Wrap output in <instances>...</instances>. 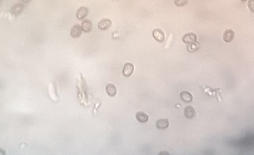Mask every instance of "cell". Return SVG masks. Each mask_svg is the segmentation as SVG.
I'll use <instances>...</instances> for the list:
<instances>
[{"label": "cell", "mask_w": 254, "mask_h": 155, "mask_svg": "<svg viewBox=\"0 0 254 155\" xmlns=\"http://www.w3.org/2000/svg\"><path fill=\"white\" fill-rule=\"evenodd\" d=\"M25 9L24 4L21 2L17 3L12 6L10 10L11 14L15 17H17L21 15L24 12Z\"/></svg>", "instance_id": "obj_1"}, {"label": "cell", "mask_w": 254, "mask_h": 155, "mask_svg": "<svg viewBox=\"0 0 254 155\" xmlns=\"http://www.w3.org/2000/svg\"><path fill=\"white\" fill-rule=\"evenodd\" d=\"M83 31L82 28L79 24H76L74 25L71 30V36L72 38L77 39L81 36Z\"/></svg>", "instance_id": "obj_2"}, {"label": "cell", "mask_w": 254, "mask_h": 155, "mask_svg": "<svg viewBox=\"0 0 254 155\" xmlns=\"http://www.w3.org/2000/svg\"><path fill=\"white\" fill-rule=\"evenodd\" d=\"M112 25L111 20L107 18H104L101 19L98 23V28L102 31H105L108 30Z\"/></svg>", "instance_id": "obj_3"}, {"label": "cell", "mask_w": 254, "mask_h": 155, "mask_svg": "<svg viewBox=\"0 0 254 155\" xmlns=\"http://www.w3.org/2000/svg\"><path fill=\"white\" fill-rule=\"evenodd\" d=\"M197 36L194 33H188L183 36L182 40L185 43L190 44L196 41Z\"/></svg>", "instance_id": "obj_4"}, {"label": "cell", "mask_w": 254, "mask_h": 155, "mask_svg": "<svg viewBox=\"0 0 254 155\" xmlns=\"http://www.w3.org/2000/svg\"><path fill=\"white\" fill-rule=\"evenodd\" d=\"M153 37L158 42H163L165 39V34L164 32L161 29L159 28L155 29L152 32Z\"/></svg>", "instance_id": "obj_5"}, {"label": "cell", "mask_w": 254, "mask_h": 155, "mask_svg": "<svg viewBox=\"0 0 254 155\" xmlns=\"http://www.w3.org/2000/svg\"><path fill=\"white\" fill-rule=\"evenodd\" d=\"M89 10L87 7H82L77 10L76 17L78 19L82 20L84 19L88 15Z\"/></svg>", "instance_id": "obj_6"}, {"label": "cell", "mask_w": 254, "mask_h": 155, "mask_svg": "<svg viewBox=\"0 0 254 155\" xmlns=\"http://www.w3.org/2000/svg\"><path fill=\"white\" fill-rule=\"evenodd\" d=\"M134 70V66L132 63L128 62L126 63L123 70V74L126 77H129L131 76Z\"/></svg>", "instance_id": "obj_7"}, {"label": "cell", "mask_w": 254, "mask_h": 155, "mask_svg": "<svg viewBox=\"0 0 254 155\" xmlns=\"http://www.w3.org/2000/svg\"><path fill=\"white\" fill-rule=\"evenodd\" d=\"M235 32L231 29H227L225 31L223 36L224 40L226 42H230L233 40Z\"/></svg>", "instance_id": "obj_8"}, {"label": "cell", "mask_w": 254, "mask_h": 155, "mask_svg": "<svg viewBox=\"0 0 254 155\" xmlns=\"http://www.w3.org/2000/svg\"><path fill=\"white\" fill-rule=\"evenodd\" d=\"M81 27L85 33H90L93 29V24L91 21L87 19L83 21Z\"/></svg>", "instance_id": "obj_9"}, {"label": "cell", "mask_w": 254, "mask_h": 155, "mask_svg": "<svg viewBox=\"0 0 254 155\" xmlns=\"http://www.w3.org/2000/svg\"><path fill=\"white\" fill-rule=\"evenodd\" d=\"M195 111L194 108L191 106H188L185 107L184 110V115L186 118L188 119H192L194 117Z\"/></svg>", "instance_id": "obj_10"}, {"label": "cell", "mask_w": 254, "mask_h": 155, "mask_svg": "<svg viewBox=\"0 0 254 155\" xmlns=\"http://www.w3.org/2000/svg\"><path fill=\"white\" fill-rule=\"evenodd\" d=\"M107 94L110 97L115 96L117 93V89L114 84L112 83L108 84L106 88Z\"/></svg>", "instance_id": "obj_11"}, {"label": "cell", "mask_w": 254, "mask_h": 155, "mask_svg": "<svg viewBox=\"0 0 254 155\" xmlns=\"http://www.w3.org/2000/svg\"><path fill=\"white\" fill-rule=\"evenodd\" d=\"M137 120L141 123H144L147 122L149 119V116L146 113L143 112H139L135 115Z\"/></svg>", "instance_id": "obj_12"}, {"label": "cell", "mask_w": 254, "mask_h": 155, "mask_svg": "<svg viewBox=\"0 0 254 155\" xmlns=\"http://www.w3.org/2000/svg\"><path fill=\"white\" fill-rule=\"evenodd\" d=\"M49 93L51 98L54 100H56L57 99V93L56 91V87L55 84L51 83L49 85Z\"/></svg>", "instance_id": "obj_13"}, {"label": "cell", "mask_w": 254, "mask_h": 155, "mask_svg": "<svg viewBox=\"0 0 254 155\" xmlns=\"http://www.w3.org/2000/svg\"><path fill=\"white\" fill-rule=\"evenodd\" d=\"M156 125L158 129H164L168 127L169 122L167 119H160L156 122Z\"/></svg>", "instance_id": "obj_14"}, {"label": "cell", "mask_w": 254, "mask_h": 155, "mask_svg": "<svg viewBox=\"0 0 254 155\" xmlns=\"http://www.w3.org/2000/svg\"><path fill=\"white\" fill-rule=\"evenodd\" d=\"M181 99L186 102H190L193 99V96L191 93L187 91H184L182 92L180 94Z\"/></svg>", "instance_id": "obj_15"}, {"label": "cell", "mask_w": 254, "mask_h": 155, "mask_svg": "<svg viewBox=\"0 0 254 155\" xmlns=\"http://www.w3.org/2000/svg\"><path fill=\"white\" fill-rule=\"evenodd\" d=\"M200 47V44L199 42L195 41L194 42L189 44L188 46V50L191 53L194 52L199 50Z\"/></svg>", "instance_id": "obj_16"}, {"label": "cell", "mask_w": 254, "mask_h": 155, "mask_svg": "<svg viewBox=\"0 0 254 155\" xmlns=\"http://www.w3.org/2000/svg\"><path fill=\"white\" fill-rule=\"evenodd\" d=\"M188 0H175V4L177 7H183L188 3Z\"/></svg>", "instance_id": "obj_17"}, {"label": "cell", "mask_w": 254, "mask_h": 155, "mask_svg": "<svg viewBox=\"0 0 254 155\" xmlns=\"http://www.w3.org/2000/svg\"><path fill=\"white\" fill-rule=\"evenodd\" d=\"M248 7L251 12H254V0H249Z\"/></svg>", "instance_id": "obj_18"}, {"label": "cell", "mask_w": 254, "mask_h": 155, "mask_svg": "<svg viewBox=\"0 0 254 155\" xmlns=\"http://www.w3.org/2000/svg\"><path fill=\"white\" fill-rule=\"evenodd\" d=\"M169 153L168 152L164 151L160 152L159 155H169Z\"/></svg>", "instance_id": "obj_19"}, {"label": "cell", "mask_w": 254, "mask_h": 155, "mask_svg": "<svg viewBox=\"0 0 254 155\" xmlns=\"http://www.w3.org/2000/svg\"><path fill=\"white\" fill-rule=\"evenodd\" d=\"M24 3L27 4L29 3L30 2L31 0H20Z\"/></svg>", "instance_id": "obj_20"}, {"label": "cell", "mask_w": 254, "mask_h": 155, "mask_svg": "<svg viewBox=\"0 0 254 155\" xmlns=\"http://www.w3.org/2000/svg\"><path fill=\"white\" fill-rule=\"evenodd\" d=\"M240 1H241V2H246V1H247V0H240Z\"/></svg>", "instance_id": "obj_21"}]
</instances>
